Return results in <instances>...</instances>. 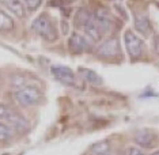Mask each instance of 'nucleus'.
<instances>
[{
  "label": "nucleus",
  "mask_w": 159,
  "mask_h": 155,
  "mask_svg": "<svg viewBox=\"0 0 159 155\" xmlns=\"http://www.w3.org/2000/svg\"><path fill=\"white\" fill-rule=\"evenodd\" d=\"M68 48H70V52L74 55H82V53L90 52L91 45L84 35L79 33H72L70 39H68Z\"/></svg>",
  "instance_id": "obj_7"
},
{
  "label": "nucleus",
  "mask_w": 159,
  "mask_h": 155,
  "mask_svg": "<svg viewBox=\"0 0 159 155\" xmlns=\"http://www.w3.org/2000/svg\"><path fill=\"white\" fill-rule=\"evenodd\" d=\"M12 113H14V109L11 106H8L7 103L0 102V120H2V121H7Z\"/></svg>",
  "instance_id": "obj_17"
},
{
  "label": "nucleus",
  "mask_w": 159,
  "mask_h": 155,
  "mask_svg": "<svg viewBox=\"0 0 159 155\" xmlns=\"http://www.w3.org/2000/svg\"><path fill=\"white\" fill-rule=\"evenodd\" d=\"M107 155H116V154H113V153H110V154H107Z\"/></svg>",
  "instance_id": "obj_22"
},
{
  "label": "nucleus",
  "mask_w": 159,
  "mask_h": 155,
  "mask_svg": "<svg viewBox=\"0 0 159 155\" xmlns=\"http://www.w3.org/2000/svg\"><path fill=\"white\" fill-rule=\"evenodd\" d=\"M93 155H107L111 153V143L110 140L105 139V140H99L95 144H93L91 148H90Z\"/></svg>",
  "instance_id": "obj_13"
},
{
  "label": "nucleus",
  "mask_w": 159,
  "mask_h": 155,
  "mask_svg": "<svg viewBox=\"0 0 159 155\" xmlns=\"http://www.w3.org/2000/svg\"><path fill=\"white\" fill-rule=\"evenodd\" d=\"M12 29H14V19L7 12L0 10V31L7 33V31H11Z\"/></svg>",
  "instance_id": "obj_16"
},
{
  "label": "nucleus",
  "mask_w": 159,
  "mask_h": 155,
  "mask_svg": "<svg viewBox=\"0 0 159 155\" xmlns=\"http://www.w3.org/2000/svg\"><path fill=\"white\" fill-rule=\"evenodd\" d=\"M91 19H93V12H90L87 8H79L74 16V25L76 26V29L83 30L91 22Z\"/></svg>",
  "instance_id": "obj_11"
},
{
  "label": "nucleus",
  "mask_w": 159,
  "mask_h": 155,
  "mask_svg": "<svg viewBox=\"0 0 159 155\" xmlns=\"http://www.w3.org/2000/svg\"><path fill=\"white\" fill-rule=\"evenodd\" d=\"M25 4H26V7L30 11H34V10H37L39 6H41L42 0H23Z\"/></svg>",
  "instance_id": "obj_18"
},
{
  "label": "nucleus",
  "mask_w": 159,
  "mask_h": 155,
  "mask_svg": "<svg viewBox=\"0 0 159 155\" xmlns=\"http://www.w3.org/2000/svg\"><path fill=\"white\" fill-rule=\"evenodd\" d=\"M133 142L140 148L150 150V148L157 147L158 135H157V132L150 128H142V129L135 131V133H133Z\"/></svg>",
  "instance_id": "obj_4"
},
{
  "label": "nucleus",
  "mask_w": 159,
  "mask_h": 155,
  "mask_svg": "<svg viewBox=\"0 0 159 155\" xmlns=\"http://www.w3.org/2000/svg\"><path fill=\"white\" fill-rule=\"evenodd\" d=\"M14 98H15V101L18 102V105H20L23 107L34 106L41 102L42 91L38 86L27 83L14 91Z\"/></svg>",
  "instance_id": "obj_1"
},
{
  "label": "nucleus",
  "mask_w": 159,
  "mask_h": 155,
  "mask_svg": "<svg viewBox=\"0 0 159 155\" xmlns=\"http://www.w3.org/2000/svg\"><path fill=\"white\" fill-rule=\"evenodd\" d=\"M93 18H94V21H95L97 26L99 27V30L102 31V34L107 33V31L111 29V26H113L111 16L109 15V12H107L106 10L102 8V7H99L98 10H95V11L93 12Z\"/></svg>",
  "instance_id": "obj_8"
},
{
  "label": "nucleus",
  "mask_w": 159,
  "mask_h": 155,
  "mask_svg": "<svg viewBox=\"0 0 159 155\" xmlns=\"http://www.w3.org/2000/svg\"><path fill=\"white\" fill-rule=\"evenodd\" d=\"M79 72H80L82 78L84 79L87 83H91V84H94V86H101V84L103 83V82H102V78H101L95 71L89 70V68H80V70H79Z\"/></svg>",
  "instance_id": "obj_14"
},
{
  "label": "nucleus",
  "mask_w": 159,
  "mask_h": 155,
  "mask_svg": "<svg viewBox=\"0 0 159 155\" xmlns=\"http://www.w3.org/2000/svg\"><path fill=\"white\" fill-rule=\"evenodd\" d=\"M50 72L60 83L66 86H76L78 84V78L75 75V72L68 67L63 66H53L50 68Z\"/></svg>",
  "instance_id": "obj_6"
},
{
  "label": "nucleus",
  "mask_w": 159,
  "mask_h": 155,
  "mask_svg": "<svg viewBox=\"0 0 159 155\" xmlns=\"http://www.w3.org/2000/svg\"><path fill=\"white\" fill-rule=\"evenodd\" d=\"M126 155H144V151L137 146H131L126 148Z\"/></svg>",
  "instance_id": "obj_19"
},
{
  "label": "nucleus",
  "mask_w": 159,
  "mask_h": 155,
  "mask_svg": "<svg viewBox=\"0 0 159 155\" xmlns=\"http://www.w3.org/2000/svg\"><path fill=\"white\" fill-rule=\"evenodd\" d=\"M31 29L35 34H38L39 37H42L46 41H56L59 34H57V29L53 23V21L50 19L48 14H41L38 15L31 23Z\"/></svg>",
  "instance_id": "obj_2"
},
{
  "label": "nucleus",
  "mask_w": 159,
  "mask_h": 155,
  "mask_svg": "<svg viewBox=\"0 0 159 155\" xmlns=\"http://www.w3.org/2000/svg\"><path fill=\"white\" fill-rule=\"evenodd\" d=\"M152 49L157 55H159V35L158 34H155L152 37Z\"/></svg>",
  "instance_id": "obj_20"
},
{
  "label": "nucleus",
  "mask_w": 159,
  "mask_h": 155,
  "mask_svg": "<svg viewBox=\"0 0 159 155\" xmlns=\"http://www.w3.org/2000/svg\"><path fill=\"white\" fill-rule=\"evenodd\" d=\"M14 129L6 121H0V144H8L14 138Z\"/></svg>",
  "instance_id": "obj_15"
},
{
  "label": "nucleus",
  "mask_w": 159,
  "mask_h": 155,
  "mask_svg": "<svg viewBox=\"0 0 159 155\" xmlns=\"http://www.w3.org/2000/svg\"><path fill=\"white\" fill-rule=\"evenodd\" d=\"M124 41H125V48L126 52H128L129 57L132 60H137L143 56L144 50H146V45H144V41L140 37L133 33L131 30H126L124 34Z\"/></svg>",
  "instance_id": "obj_3"
},
{
  "label": "nucleus",
  "mask_w": 159,
  "mask_h": 155,
  "mask_svg": "<svg viewBox=\"0 0 159 155\" xmlns=\"http://www.w3.org/2000/svg\"><path fill=\"white\" fill-rule=\"evenodd\" d=\"M151 155H159V150H157V151H154V153H152V154H151Z\"/></svg>",
  "instance_id": "obj_21"
},
{
  "label": "nucleus",
  "mask_w": 159,
  "mask_h": 155,
  "mask_svg": "<svg viewBox=\"0 0 159 155\" xmlns=\"http://www.w3.org/2000/svg\"><path fill=\"white\" fill-rule=\"evenodd\" d=\"M0 4H3L6 8H8L14 15L18 18H25L26 11H25V6L19 0H0Z\"/></svg>",
  "instance_id": "obj_12"
},
{
  "label": "nucleus",
  "mask_w": 159,
  "mask_h": 155,
  "mask_svg": "<svg viewBox=\"0 0 159 155\" xmlns=\"http://www.w3.org/2000/svg\"><path fill=\"white\" fill-rule=\"evenodd\" d=\"M135 29L139 31V34L142 37H150L151 33H152V26H151L150 19L146 15H142V14H137L135 16Z\"/></svg>",
  "instance_id": "obj_10"
},
{
  "label": "nucleus",
  "mask_w": 159,
  "mask_h": 155,
  "mask_svg": "<svg viewBox=\"0 0 159 155\" xmlns=\"http://www.w3.org/2000/svg\"><path fill=\"white\" fill-rule=\"evenodd\" d=\"M7 124L11 125L14 132L18 133H26L29 131V122L22 114H19L16 110H14V113L10 116V118L6 121Z\"/></svg>",
  "instance_id": "obj_9"
},
{
  "label": "nucleus",
  "mask_w": 159,
  "mask_h": 155,
  "mask_svg": "<svg viewBox=\"0 0 159 155\" xmlns=\"http://www.w3.org/2000/svg\"><path fill=\"white\" fill-rule=\"evenodd\" d=\"M95 55L102 59H116L120 55V45H118V39L114 37L107 38L102 44L98 46L95 50Z\"/></svg>",
  "instance_id": "obj_5"
}]
</instances>
